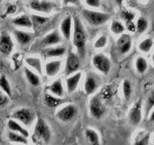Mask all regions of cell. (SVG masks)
<instances>
[{
    "label": "cell",
    "mask_w": 154,
    "mask_h": 145,
    "mask_svg": "<svg viewBox=\"0 0 154 145\" xmlns=\"http://www.w3.org/2000/svg\"><path fill=\"white\" fill-rule=\"evenodd\" d=\"M73 28L72 33V45L77 51V54L80 58L85 57L86 52V32L79 16L72 17Z\"/></svg>",
    "instance_id": "obj_1"
},
{
    "label": "cell",
    "mask_w": 154,
    "mask_h": 145,
    "mask_svg": "<svg viewBox=\"0 0 154 145\" xmlns=\"http://www.w3.org/2000/svg\"><path fill=\"white\" fill-rule=\"evenodd\" d=\"M32 140L37 144H46L51 140V131L45 119L38 118L35 121L32 133Z\"/></svg>",
    "instance_id": "obj_2"
},
{
    "label": "cell",
    "mask_w": 154,
    "mask_h": 145,
    "mask_svg": "<svg viewBox=\"0 0 154 145\" xmlns=\"http://www.w3.org/2000/svg\"><path fill=\"white\" fill-rule=\"evenodd\" d=\"M81 16L89 25L99 26L106 23L110 18V15L106 12L83 8L81 11Z\"/></svg>",
    "instance_id": "obj_3"
},
{
    "label": "cell",
    "mask_w": 154,
    "mask_h": 145,
    "mask_svg": "<svg viewBox=\"0 0 154 145\" xmlns=\"http://www.w3.org/2000/svg\"><path fill=\"white\" fill-rule=\"evenodd\" d=\"M11 119H14L24 127H29L35 120V114L28 108H20L11 115Z\"/></svg>",
    "instance_id": "obj_4"
},
{
    "label": "cell",
    "mask_w": 154,
    "mask_h": 145,
    "mask_svg": "<svg viewBox=\"0 0 154 145\" xmlns=\"http://www.w3.org/2000/svg\"><path fill=\"white\" fill-rule=\"evenodd\" d=\"M89 111L91 116L96 119H99L103 116L106 108H105L104 103H103V97L100 94H96L90 99L89 104Z\"/></svg>",
    "instance_id": "obj_5"
},
{
    "label": "cell",
    "mask_w": 154,
    "mask_h": 145,
    "mask_svg": "<svg viewBox=\"0 0 154 145\" xmlns=\"http://www.w3.org/2000/svg\"><path fill=\"white\" fill-rule=\"evenodd\" d=\"M80 67V57L77 53L69 51L66 56L64 66V76H69L78 72Z\"/></svg>",
    "instance_id": "obj_6"
},
{
    "label": "cell",
    "mask_w": 154,
    "mask_h": 145,
    "mask_svg": "<svg viewBox=\"0 0 154 145\" xmlns=\"http://www.w3.org/2000/svg\"><path fill=\"white\" fill-rule=\"evenodd\" d=\"M94 67L103 74H107L111 68V62L109 57L103 53H97L92 57Z\"/></svg>",
    "instance_id": "obj_7"
},
{
    "label": "cell",
    "mask_w": 154,
    "mask_h": 145,
    "mask_svg": "<svg viewBox=\"0 0 154 145\" xmlns=\"http://www.w3.org/2000/svg\"><path fill=\"white\" fill-rule=\"evenodd\" d=\"M78 113V108L72 103H68L59 109L56 113L57 119L63 122H67L73 119Z\"/></svg>",
    "instance_id": "obj_8"
},
{
    "label": "cell",
    "mask_w": 154,
    "mask_h": 145,
    "mask_svg": "<svg viewBox=\"0 0 154 145\" xmlns=\"http://www.w3.org/2000/svg\"><path fill=\"white\" fill-rule=\"evenodd\" d=\"M128 121L133 125H137L140 123L143 118L141 100H138L131 106L128 112Z\"/></svg>",
    "instance_id": "obj_9"
},
{
    "label": "cell",
    "mask_w": 154,
    "mask_h": 145,
    "mask_svg": "<svg viewBox=\"0 0 154 145\" xmlns=\"http://www.w3.org/2000/svg\"><path fill=\"white\" fill-rule=\"evenodd\" d=\"M29 5L31 10L42 14H50L54 8V2L51 1H31Z\"/></svg>",
    "instance_id": "obj_10"
},
{
    "label": "cell",
    "mask_w": 154,
    "mask_h": 145,
    "mask_svg": "<svg viewBox=\"0 0 154 145\" xmlns=\"http://www.w3.org/2000/svg\"><path fill=\"white\" fill-rule=\"evenodd\" d=\"M99 87V81L97 76L91 72H88L84 82V91L87 95L94 94Z\"/></svg>",
    "instance_id": "obj_11"
},
{
    "label": "cell",
    "mask_w": 154,
    "mask_h": 145,
    "mask_svg": "<svg viewBox=\"0 0 154 145\" xmlns=\"http://www.w3.org/2000/svg\"><path fill=\"white\" fill-rule=\"evenodd\" d=\"M14 49V42L11 35L6 32H2L0 35V52L5 55L11 54Z\"/></svg>",
    "instance_id": "obj_12"
},
{
    "label": "cell",
    "mask_w": 154,
    "mask_h": 145,
    "mask_svg": "<svg viewBox=\"0 0 154 145\" xmlns=\"http://www.w3.org/2000/svg\"><path fill=\"white\" fill-rule=\"evenodd\" d=\"M72 28H73V22H72V16H66L61 21L60 25V35L66 40L69 41L72 39Z\"/></svg>",
    "instance_id": "obj_13"
},
{
    "label": "cell",
    "mask_w": 154,
    "mask_h": 145,
    "mask_svg": "<svg viewBox=\"0 0 154 145\" xmlns=\"http://www.w3.org/2000/svg\"><path fill=\"white\" fill-rule=\"evenodd\" d=\"M116 47L119 52L122 54H126L132 47V40L128 34L123 33L116 41Z\"/></svg>",
    "instance_id": "obj_14"
},
{
    "label": "cell",
    "mask_w": 154,
    "mask_h": 145,
    "mask_svg": "<svg viewBox=\"0 0 154 145\" xmlns=\"http://www.w3.org/2000/svg\"><path fill=\"white\" fill-rule=\"evenodd\" d=\"M62 67V61L60 60H49L45 63L43 67L45 74L48 77H54L60 72Z\"/></svg>",
    "instance_id": "obj_15"
},
{
    "label": "cell",
    "mask_w": 154,
    "mask_h": 145,
    "mask_svg": "<svg viewBox=\"0 0 154 145\" xmlns=\"http://www.w3.org/2000/svg\"><path fill=\"white\" fill-rule=\"evenodd\" d=\"M62 41V36L57 30H54L45 35L42 39V44L45 48L54 47Z\"/></svg>",
    "instance_id": "obj_16"
},
{
    "label": "cell",
    "mask_w": 154,
    "mask_h": 145,
    "mask_svg": "<svg viewBox=\"0 0 154 145\" xmlns=\"http://www.w3.org/2000/svg\"><path fill=\"white\" fill-rule=\"evenodd\" d=\"M66 48L64 46H54L46 48L42 51V55L45 59L61 57L66 54Z\"/></svg>",
    "instance_id": "obj_17"
},
{
    "label": "cell",
    "mask_w": 154,
    "mask_h": 145,
    "mask_svg": "<svg viewBox=\"0 0 154 145\" xmlns=\"http://www.w3.org/2000/svg\"><path fill=\"white\" fill-rule=\"evenodd\" d=\"M82 72H77L66 78V89L69 94H72L77 89L82 79Z\"/></svg>",
    "instance_id": "obj_18"
},
{
    "label": "cell",
    "mask_w": 154,
    "mask_h": 145,
    "mask_svg": "<svg viewBox=\"0 0 154 145\" xmlns=\"http://www.w3.org/2000/svg\"><path fill=\"white\" fill-rule=\"evenodd\" d=\"M48 90L49 94H52L53 96L62 98L65 94L64 87H63V82L60 79H57L54 82H51L48 87Z\"/></svg>",
    "instance_id": "obj_19"
},
{
    "label": "cell",
    "mask_w": 154,
    "mask_h": 145,
    "mask_svg": "<svg viewBox=\"0 0 154 145\" xmlns=\"http://www.w3.org/2000/svg\"><path fill=\"white\" fill-rule=\"evenodd\" d=\"M13 35L17 40V43L22 46L28 45L32 39V35L30 32L20 30V29H14L13 31Z\"/></svg>",
    "instance_id": "obj_20"
},
{
    "label": "cell",
    "mask_w": 154,
    "mask_h": 145,
    "mask_svg": "<svg viewBox=\"0 0 154 145\" xmlns=\"http://www.w3.org/2000/svg\"><path fill=\"white\" fill-rule=\"evenodd\" d=\"M7 125H8V129L10 130V131H13V132L21 134V135L26 137V138L29 137V131L26 128V127H24L23 125L19 123L18 122H17V121L14 120V119H10L8 121Z\"/></svg>",
    "instance_id": "obj_21"
},
{
    "label": "cell",
    "mask_w": 154,
    "mask_h": 145,
    "mask_svg": "<svg viewBox=\"0 0 154 145\" xmlns=\"http://www.w3.org/2000/svg\"><path fill=\"white\" fill-rule=\"evenodd\" d=\"M11 22L15 26H19V27L26 28V29H32V26H33V23H32L30 16L26 15V14L17 16V17H14L11 20Z\"/></svg>",
    "instance_id": "obj_22"
},
{
    "label": "cell",
    "mask_w": 154,
    "mask_h": 145,
    "mask_svg": "<svg viewBox=\"0 0 154 145\" xmlns=\"http://www.w3.org/2000/svg\"><path fill=\"white\" fill-rule=\"evenodd\" d=\"M24 74L26 76V80L28 81L31 85L34 87H37L40 85L41 80L39 76H38L36 72H34L30 68L25 66L24 67Z\"/></svg>",
    "instance_id": "obj_23"
},
{
    "label": "cell",
    "mask_w": 154,
    "mask_h": 145,
    "mask_svg": "<svg viewBox=\"0 0 154 145\" xmlns=\"http://www.w3.org/2000/svg\"><path fill=\"white\" fill-rule=\"evenodd\" d=\"M43 101L45 106H48V108L52 109V108H56L60 106V105H61L64 102V100L55 97V96H53L52 94H49V93H47L44 96Z\"/></svg>",
    "instance_id": "obj_24"
},
{
    "label": "cell",
    "mask_w": 154,
    "mask_h": 145,
    "mask_svg": "<svg viewBox=\"0 0 154 145\" xmlns=\"http://www.w3.org/2000/svg\"><path fill=\"white\" fill-rule=\"evenodd\" d=\"M25 62L29 67L35 70V72H37V73L41 75L42 74L43 67H42V61L38 57H28L25 60Z\"/></svg>",
    "instance_id": "obj_25"
},
{
    "label": "cell",
    "mask_w": 154,
    "mask_h": 145,
    "mask_svg": "<svg viewBox=\"0 0 154 145\" xmlns=\"http://www.w3.org/2000/svg\"><path fill=\"white\" fill-rule=\"evenodd\" d=\"M85 137L90 145H100V136L93 128H87L85 131Z\"/></svg>",
    "instance_id": "obj_26"
},
{
    "label": "cell",
    "mask_w": 154,
    "mask_h": 145,
    "mask_svg": "<svg viewBox=\"0 0 154 145\" xmlns=\"http://www.w3.org/2000/svg\"><path fill=\"white\" fill-rule=\"evenodd\" d=\"M8 138L10 142L12 143H17V144L26 145L28 143V139L24 136L21 135L17 133L9 131L8 134Z\"/></svg>",
    "instance_id": "obj_27"
},
{
    "label": "cell",
    "mask_w": 154,
    "mask_h": 145,
    "mask_svg": "<svg viewBox=\"0 0 154 145\" xmlns=\"http://www.w3.org/2000/svg\"><path fill=\"white\" fill-rule=\"evenodd\" d=\"M150 134L149 132H140L134 139L133 145H149Z\"/></svg>",
    "instance_id": "obj_28"
},
{
    "label": "cell",
    "mask_w": 154,
    "mask_h": 145,
    "mask_svg": "<svg viewBox=\"0 0 154 145\" xmlns=\"http://www.w3.org/2000/svg\"><path fill=\"white\" fill-rule=\"evenodd\" d=\"M147 61H146L144 57H141V56L137 57L135 60V69L138 73H140V74L144 73L146 69H147Z\"/></svg>",
    "instance_id": "obj_29"
},
{
    "label": "cell",
    "mask_w": 154,
    "mask_h": 145,
    "mask_svg": "<svg viewBox=\"0 0 154 145\" xmlns=\"http://www.w3.org/2000/svg\"><path fill=\"white\" fill-rule=\"evenodd\" d=\"M110 30L115 35H122L125 30V26L119 20H113L110 25Z\"/></svg>",
    "instance_id": "obj_30"
},
{
    "label": "cell",
    "mask_w": 154,
    "mask_h": 145,
    "mask_svg": "<svg viewBox=\"0 0 154 145\" xmlns=\"http://www.w3.org/2000/svg\"><path fill=\"white\" fill-rule=\"evenodd\" d=\"M0 88L8 97L11 96V88L9 82L5 75L0 76Z\"/></svg>",
    "instance_id": "obj_31"
},
{
    "label": "cell",
    "mask_w": 154,
    "mask_h": 145,
    "mask_svg": "<svg viewBox=\"0 0 154 145\" xmlns=\"http://www.w3.org/2000/svg\"><path fill=\"white\" fill-rule=\"evenodd\" d=\"M153 46V40L151 38H146L139 43L138 48L141 52L148 53Z\"/></svg>",
    "instance_id": "obj_32"
},
{
    "label": "cell",
    "mask_w": 154,
    "mask_h": 145,
    "mask_svg": "<svg viewBox=\"0 0 154 145\" xmlns=\"http://www.w3.org/2000/svg\"><path fill=\"white\" fill-rule=\"evenodd\" d=\"M122 94L124 96V98L126 100H129L131 97V94H132V85H131V82L128 79H125L122 82Z\"/></svg>",
    "instance_id": "obj_33"
},
{
    "label": "cell",
    "mask_w": 154,
    "mask_h": 145,
    "mask_svg": "<svg viewBox=\"0 0 154 145\" xmlns=\"http://www.w3.org/2000/svg\"><path fill=\"white\" fill-rule=\"evenodd\" d=\"M154 107V89L150 92L146 100L144 106L145 116H149V113L152 110Z\"/></svg>",
    "instance_id": "obj_34"
},
{
    "label": "cell",
    "mask_w": 154,
    "mask_h": 145,
    "mask_svg": "<svg viewBox=\"0 0 154 145\" xmlns=\"http://www.w3.org/2000/svg\"><path fill=\"white\" fill-rule=\"evenodd\" d=\"M31 19H32V23L37 26H40V25L45 24L49 20V17H45V16L40 15V14H31L30 16Z\"/></svg>",
    "instance_id": "obj_35"
},
{
    "label": "cell",
    "mask_w": 154,
    "mask_h": 145,
    "mask_svg": "<svg viewBox=\"0 0 154 145\" xmlns=\"http://www.w3.org/2000/svg\"><path fill=\"white\" fill-rule=\"evenodd\" d=\"M148 28V22L144 17H139L136 22V29L138 33H143Z\"/></svg>",
    "instance_id": "obj_36"
},
{
    "label": "cell",
    "mask_w": 154,
    "mask_h": 145,
    "mask_svg": "<svg viewBox=\"0 0 154 145\" xmlns=\"http://www.w3.org/2000/svg\"><path fill=\"white\" fill-rule=\"evenodd\" d=\"M108 39L106 38V35H100L98 38L95 40L94 44V47L97 49H101L106 47V45H107Z\"/></svg>",
    "instance_id": "obj_37"
},
{
    "label": "cell",
    "mask_w": 154,
    "mask_h": 145,
    "mask_svg": "<svg viewBox=\"0 0 154 145\" xmlns=\"http://www.w3.org/2000/svg\"><path fill=\"white\" fill-rule=\"evenodd\" d=\"M135 14L133 11H129V10L124 9L121 11L120 17L125 22L127 21H134L135 18Z\"/></svg>",
    "instance_id": "obj_38"
},
{
    "label": "cell",
    "mask_w": 154,
    "mask_h": 145,
    "mask_svg": "<svg viewBox=\"0 0 154 145\" xmlns=\"http://www.w3.org/2000/svg\"><path fill=\"white\" fill-rule=\"evenodd\" d=\"M125 29L128 31V32H131V33H134L137 32V29H136V23L134 21H127L125 22Z\"/></svg>",
    "instance_id": "obj_39"
},
{
    "label": "cell",
    "mask_w": 154,
    "mask_h": 145,
    "mask_svg": "<svg viewBox=\"0 0 154 145\" xmlns=\"http://www.w3.org/2000/svg\"><path fill=\"white\" fill-rule=\"evenodd\" d=\"M85 4L91 8H97L100 6L101 2L98 0H87V1H85Z\"/></svg>",
    "instance_id": "obj_40"
},
{
    "label": "cell",
    "mask_w": 154,
    "mask_h": 145,
    "mask_svg": "<svg viewBox=\"0 0 154 145\" xmlns=\"http://www.w3.org/2000/svg\"><path fill=\"white\" fill-rule=\"evenodd\" d=\"M8 102V96L3 92L0 91V106H5Z\"/></svg>",
    "instance_id": "obj_41"
},
{
    "label": "cell",
    "mask_w": 154,
    "mask_h": 145,
    "mask_svg": "<svg viewBox=\"0 0 154 145\" xmlns=\"http://www.w3.org/2000/svg\"><path fill=\"white\" fill-rule=\"evenodd\" d=\"M16 11H17V6L14 5H8V8H7L5 14H6V15H8V14H14Z\"/></svg>",
    "instance_id": "obj_42"
},
{
    "label": "cell",
    "mask_w": 154,
    "mask_h": 145,
    "mask_svg": "<svg viewBox=\"0 0 154 145\" xmlns=\"http://www.w3.org/2000/svg\"><path fill=\"white\" fill-rule=\"evenodd\" d=\"M149 120L150 121V122H154V109L151 111L150 114H149Z\"/></svg>",
    "instance_id": "obj_43"
},
{
    "label": "cell",
    "mask_w": 154,
    "mask_h": 145,
    "mask_svg": "<svg viewBox=\"0 0 154 145\" xmlns=\"http://www.w3.org/2000/svg\"><path fill=\"white\" fill-rule=\"evenodd\" d=\"M152 60L154 63V52H153V54H152Z\"/></svg>",
    "instance_id": "obj_44"
},
{
    "label": "cell",
    "mask_w": 154,
    "mask_h": 145,
    "mask_svg": "<svg viewBox=\"0 0 154 145\" xmlns=\"http://www.w3.org/2000/svg\"><path fill=\"white\" fill-rule=\"evenodd\" d=\"M11 145H23V144H17V143H12Z\"/></svg>",
    "instance_id": "obj_45"
},
{
    "label": "cell",
    "mask_w": 154,
    "mask_h": 145,
    "mask_svg": "<svg viewBox=\"0 0 154 145\" xmlns=\"http://www.w3.org/2000/svg\"><path fill=\"white\" fill-rule=\"evenodd\" d=\"M152 142H153V144H154V133H153V137H152Z\"/></svg>",
    "instance_id": "obj_46"
}]
</instances>
